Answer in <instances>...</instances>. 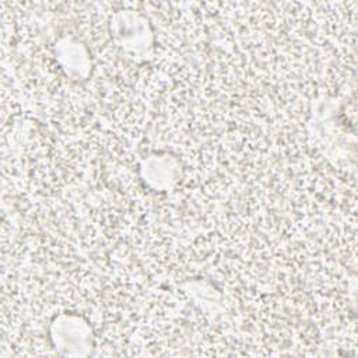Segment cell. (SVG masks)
<instances>
[{
    "label": "cell",
    "instance_id": "1",
    "mask_svg": "<svg viewBox=\"0 0 358 358\" xmlns=\"http://www.w3.org/2000/svg\"><path fill=\"white\" fill-rule=\"evenodd\" d=\"M112 34L126 52L137 57H145L152 48V32L147 18L141 14L123 10L112 20Z\"/></svg>",
    "mask_w": 358,
    "mask_h": 358
},
{
    "label": "cell",
    "instance_id": "2",
    "mask_svg": "<svg viewBox=\"0 0 358 358\" xmlns=\"http://www.w3.org/2000/svg\"><path fill=\"white\" fill-rule=\"evenodd\" d=\"M57 59L66 73L74 78H84L90 71V56L84 45L64 38L57 43Z\"/></svg>",
    "mask_w": 358,
    "mask_h": 358
}]
</instances>
